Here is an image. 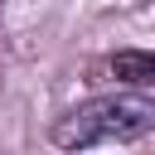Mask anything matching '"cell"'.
Wrapping results in <instances>:
<instances>
[{
    "instance_id": "2",
    "label": "cell",
    "mask_w": 155,
    "mask_h": 155,
    "mask_svg": "<svg viewBox=\"0 0 155 155\" xmlns=\"http://www.w3.org/2000/svg\"><path fill=\"white\" fill-rule=\"evenodd\" d=\"M107 68H111V78L126 82V87H155V53H136V48H126V53H111Z\"/></svg>"
},
{
    "instance_id": "1",
    "label": "cell",
    "mask_w": 155,
    "mask_h": 155,
    "mask_svg": "<svg viewBox=\"0 0 155 155\" xmlns=\"http://www.w3.org/2000/svg\"><path fill=\"white\" fill-rule=\"evenodd\" d=\"M155 131V102L140 92H107L68 116L53 121V145L58 150H87V145H126Z\"/></svg>"
}]
</instances>
